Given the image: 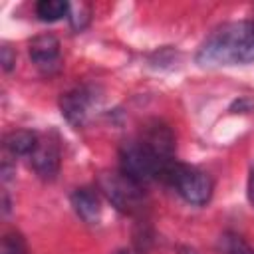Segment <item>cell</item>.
Wrapping results in <instances>:
<instances>
[{"mask_svg":"<svg viewBox=\"0 0 254 254\" xmlns=\"http://www.w3.org/2000/svg\"><path fill=\"white\" fill-rule=\"evenodd\" d=\"M0 254H28L26 240L20 232H8L2 238L0 244Z\"/></svg>","mask_w":254,"mask_h":254,"instance_id":"cell-13","label":"cell"},{"mask_svg":"<svg viewBox=\"0 0 254 254\" xmlns=\"http://www.w3.org/2000/svg\"><path fill=\"white\" fill-rule=\"evenodd\" d=\"M60 163H62V153L56 141L44 139L38 143L36 151L30 155V165L36 171V175L44 181H54L60 173Z\"/></svg>","mask_w":254,"mask_h":254,"instance_id":"cell-6","label":"cell"},{"mask_svg":"<svg viewBox=\"0 0 254 254\" xmlns=\"http://www.w3.org/2000/svg\"><path fill=\"white\" fill-rule=\"evenodd\" d=\"M38 143V135L30 129H14L4 137V149L14 157H30Z\"/></svg>","mask_w":254,"mask_h":254,"instance_id":"cell-10","label":"cell"},{"mask_svg":"<svg viewBox=\"0 0 254 254\" xmlns=\"http://www.w3.org/2000/svg\"><path fill=\"white\" fill-rule=\"evenodd\" d=\"M99 189L105 198L123 214H139L147 206V194L143 190V185L121 171L103 173L99 177Z\"/></svg>","mask_w":254,"mask_h":254,"instance_id":"cell-3","label":"cell"},{"mask_svg":"<svg viewBox=\"0 0 254 254\" xmlns=\"http://www.w3.org/2000/svg\"><path fill=\"white\" fill-rule=\"evenodd\" d=\"M165 183H169L171 187H175V190H177L189 204H194V206L206 204V202L210 200L212 189H214L212 179H210L204 171H200V169H196V167H192V165L179 163V161H177V163L173 165V169L169 171Z\"/></svg>","mask_w":254,"mask_h":254,"instance_id":"cell-4","label":"cell"},{"mask_svg":"<svg viewBox=\"0 0 254 254\" xmlns=\"http://www.w3.org/2000/svg\"><path fill=\"white\" fill-rule=\"evenodd\" d=\"M200 65L254 62V22H230L216 28L196 54Z\"/></svg>","mask_w":254,"mask_h":254,"instance_id":"cell-1","label":"cell"},{"mask_svg":"<svg viewBox=\"0 0 254 254\" xmlns=\"http://www.w3.org/2000/svg\"><path fill=\"white\" fill-rule=\"evenodd\" d=\"M69 8L65 0H40L36 4V16L44 22H58L69 14Z\"/></svg>","mask_w":254,"mask_h":254,"instance_id":"cell-11","label":"cell"},{"mask_svg":"<svg viewBox=\"0 0 254 254\" xmlns=\"http://www.w3.org/2000/svg\"><path fill=\"white\" fill-rule=\"evenodd\" d=\"M139 139L151 147L159 157L167 161H175V135L169 125L161 121H151L141 129Z\"/></svg>","mask_w":254,"mask_h":254,"instance_id":"cell-7","label":"cell"},{"mask_svg":"<svg viewBox=\"0 0 254 254\" xmlns=\"http://www.w3.org/2000/svg\"><path fill=\"white\" fill-rule=\"evenodd\" d=\"M218 254H254V246L248 244L236 232H224L218 238Z\"/></svg>","mask_w":254,"mask_h":254,"instance_id":"cell-12","label":"cell"},{"mask_svg":"<svg viewBox=\"0 0 254 254\" xmlns=\"http://www.w3.org/2000/svg\"><path fill=\"white\" fill-rule=\"evenodd\" d=\"M246 194H248V202L254 208V161L250 163L248 169V185H246Z\"/></svg>","mask_w":254,"mask_h":254,"instance_id":"cell-15","label":"cell"},{"mask_svg":"<svg viewBox=\"0 0 254 254\" xmlns=\"http://www.w3.org/2000/svg\"><path fill=\"white\" fill-rule=\"evenodd\" d=\"M0 58H2V67H4V71H10V69L14 67V64H16V54H14L8 46H2Z\"/></svg>","mask_w":254,"mask_h":254,"instance_id":"cell-14","label":"cell"},{"mask_svg":"<svg viewBox=\"0 0 254 254\" xmlns=\"http://www.w3.org/2000/svg\"><path fill=\"white\" fill-rule=\"evenodd\" d=\"M175 163H177V159L167 161V159L159 157L141 139L125 141L119 149V171L141 185L151 183V181H163L165 183L167 175Z\"/></svg>","mask_w":254,"mask_h":254,"instance_id":"cell-2","label":"cell"},{"mask_svg":"<svg viewBox=\"0 0 254 254\" xmlns=\"http://www.w3.org/2000/svg\"><path fill=\"white\" fill-rule=\"evenodd\" d=\"M115 254H135L133 250H127V248H121V250H117Z\"/></svg>","mask_w":254,"mask_h":254,"instance_id":"cell-16","label":"cell"},{"mask_svg":"<svg viewBox=\"0 0 254 254\" xmlns=\"http://www.w3.org/2000/svg\"><path fill=\"white\" fill-rule=\"evenodd\" d=\"M30 60L44 73H54L60 67V40L54 34H40L28 46Z\"/></svg>","mask_w":254,"mask_h":254,"instance_id":"cell-5","label":"cell"},{"mask_svg":"<svg viewBox=\"0 0 254 254\" xmlns=\"http://www.w3.org/2000/svg\"><path fill=\"white\" fill-rule=\"evenodd\" d=\"M71 206L77 216L87 224H97L101 216V202L93 189H75L71 194Z\"/></svg>","mask_w":254,"mask_h":254,"instance_id":"cell-9","label":"cell"},{"mask_svg":"<svg viewBox=\"0 0 254 254\" xmlns=\"http://www.w3.org/2000/svg\"><path fill=\"white\" fill-rule=\"evenodd\" d=\"M93 99H95L93 91L87 89V87H75V89L64 93L62 99H60V107H62L64 117L71 125H81L89 115Z\"/></svg>","mask_w":254,"mask_h":254,"instance_id":"cell-8","label":"cell"}]
</instances>
